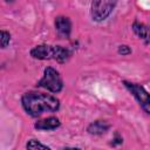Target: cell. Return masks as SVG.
Returning a JSON list of instances; mask_svg holds the SVG:
<instances>
[{"instance_id":"ba28073f","label":"cell","mask_w":150,"mask_h":150,"mask_svg":"<svg viewBox=\"0 0 150 150\" xmlns=\"http://www.w3.org/2000/svg\"><path fill=\"white\" fill-rule=\"evenodd\" d=\"M132 30L144 42H146V43L150 42V27H148L144 23H141V22L136 21V22L132 23Z\"/></svg>"},{"instance_id":"277c9868","label":"cell","mask_w":150,"mask_h":150,"mask_svg":"<svg viewBox=\"0 0 150 150\" xmlns=\"http://www.w3.org/2000/svg\"><path fill=\"white\" fill-rule=\"evenodd\" d=\"M123 83L127 87V89L132 94V96L137 100V102L139 103L142 109L146 114L150 115V94L145 90V88L143 86H141V84L128 82V81H124Z\"/></svg>"},{"instance_id":"8fae6325","label":"cell","mask_w":150,"mask_h":150,"mask_svg":"<svg viewBox=\"0 0 150 150\" xmlns=\"http://www.w3.org/2000/svg\"><path fill=\"white\" fill-rule=\"evenodd\" d=\"M0 35H1V48H6L11 41V34L6 30H1Z\"/></svg>"},{"instance_id":"30bf717a","label":"cell","mask_w":150,"mask_h":150,"mask_svg":"<svg viewBox=\"0 0 150 150\" xmlns=\"http://www.w3.org/2000/svg\"><path fill=\"white\" fill-rule=\"evenodd\" d=\"M26 148H27V149H46V150H49V149H50L48 145L42 144V143H40L39 141H36V139H30V141L27 143Z\"/></svg>"},{"instance_id":"7a4b0ae2","label":"cell","mask_w":150,"mask_h":150,"mask_svg":"<svg viewBox=\"0 0 150 150\" xmlns=\"http://www.w3.org/2000/svg\"><path fill=\"white\" fill-rule=\"evenodd\" d=\"M38 87L45 88L52 93H60L63 88V81L62 77L60 75V73L52 68V67H47L43 71V76L42 79L39 81Z\"/></svg>"},{"instance_id":"9c48e42d","label":"cell","mask_w":150,"mask_h":150,"mask_svg":"<svg viewBox=\"0 0 150 150\" xmlns=\"http://www.w3.org/2000/svg\"><path fill=\"white\" fill-rule=\"evenodd\" d=\"M109 128H110L109 123H107L105 121L98 120V121H95V122L90 123L87 130L91 135H102V134L107 132L109 130Z\"/></svg>"},{"instance_id":"7c38bea8","label":"cell","mask_w":150,"mask_h":150,"mask_svg":"<svg viewBox=\"0 0 150 150\" xmlns=\"http://www.w3.org/2000/svg\"><path fill=\"white\" fill-rule=\"evenodd\" d=\"M117 52H118V54H121V55H129V54H131V49H130V47L127 46V45H121V46H118Z\"/></svg>"},{"instance_id":"52a82bcc","label":"cell","mask_w":150,"mask_h":150,"mask_svg":"<svg viewBox=\"0 0 150 150\" xmlns=\"http://www.w3.org/2000/svg\"><path fill=\"white\" fill-rule=\"evenodd\" d=\"M55 28L57 33L64 38H68L71 32V22L67 16H57L55 19Z\"/></svg>"},{"instance_id":"6da1fadb","label":"cell","mask_w":150,"mask_h":150,"mask_svg":"<svg viewBox=\"0 0 150 150\" xmlns=\"http://www.w3.org/2000/svg\"><path fill=\"white\" fill-rule=\"evenodd\" d=\"M21 104L25 111L33 117H38L43 112H54L60 108L59 98L39 91L25 93L21 97Z\"/></svg>"},{"instance_id":"3957f363","label":"cell","mask_w":150,"mask_h":150,"mask_svg":"<svg viewBox=\"0 0 150 150\" xmlns=\"http://www.w3.org/2000/svg\"><path fill=\"white\" fill-rule=\"evenodd\" d=\"M117 1L118 0H93L90 5L91 19L97 22L105 20L115 8Z\"/></svg>"},{"instance_id":"5b68a950","label":"cell","mask_w":150,"mask_h":150,"mask_svg":"<svg viewBox=\"0 0 150 150\" xmlns=\"http://www.w3.org/2000/svg\"><path fill=\"white\" fill-rule=\"evenodd\" d=\"M59 46H49V45H39L30 49V55L38 60H56Z\"/></svg>"},{"instance_id":"4fadbf2b","label":"cell","mask_w":150,"mask_h":150,"mask_svg":"<svg viewBox=\"0 0 150 150\" xmlns=\"http://www.w3.org/2000/svg\"><path fill=\"white\" fill-rule=\"evenodd\" d=\"M5 1H6V2H13L14 0H5Z\"/></svg>"},{"instance_id":"8992f818","label":"cell","mask_w":150,"mask_h":150,"mask_svg":"<svg viewBox=\"0 0 150 150\" xmlns=\"http://www.w3.org/2000/svg\"><path fill=\"white\" fill-rule=\"evenodd\" d=\"M60 125H61L60 120L57 117L50 116V117H47V118H43V120L38 121L34 124V128L38 129V130H47L48 131V130H55Z\"/></svg>"}]
</instances>
